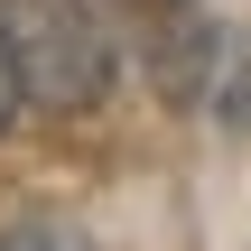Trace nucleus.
Returning a JSON list of instances; mask_svg holds the SVG:
<instances>
[{"mask_svg": "<svg viewBox=\"0 0 251 251\" xmlns=\"http://www.w3.org/2000/svg\"><path fill=\"white\" fill-rule=\"evenodd\" d=\"M0 56L28 112H93L112 93V28L93 0H0Z\"/></svg>", "mask_w": 251, "mask_h": 251, "instance_id": "f257e3e1", "label": "nucleus"}, {"mask_svg": "<svg viewBox=\"0 0 251 251\" xmlns=\"http://www.w3.org/2000/svg\"><path fill=\"white\" fill-rule=\"evenodd\" d=\"M140 47H149V75H158V93H168V102H196V93H205L214 19H205L196 0H149V28H140Z\"/></svg>", "mask_w": 251, "mask_h": 251, "instance_id": "f03ea898", "label": "nucleus"}, {"mask_svg": "<svg viewBox=\"0 0 251 251\" xmlns=\"http://www.w3.org/2000/svg\"><path fill=\"white\" fill-rule=\"evenodd\" d=\"M214 121L251 130V28H214V56H205V93H196Z\"/></svg>", "mask_w": 251, "mask_h": 251, "instance_id": "7ed1b4c3", "label": "nucleus"}, {"mask_svg": "<svg viewBox=\"0 0 251 251\" xmlns=\"http://www.w3.org/2000/svg\"><path fill=\"white\" fill-rule=\"evenodd\" d=\"M0 251H84V233H65V224H19V233H0Z\"/></svg>", "mask_w": 251, "mask_h": 251, "instance_id": "20e7f679", "label": "nucleus"}, {"mask_svg": "<svg viewBox=\"0 0 251 251\" xmlns=\"http://www.w3.org/2000/svg\"><path fill=\"white\" fill-rule=\"evenodd\" d=\"M19 121V84H9V56H0V130Z\"/></svg>", "mask_w": 251, "mask_h": 251, "instance_id": "39448f33", "label": "nucleus"}]
</instances>
